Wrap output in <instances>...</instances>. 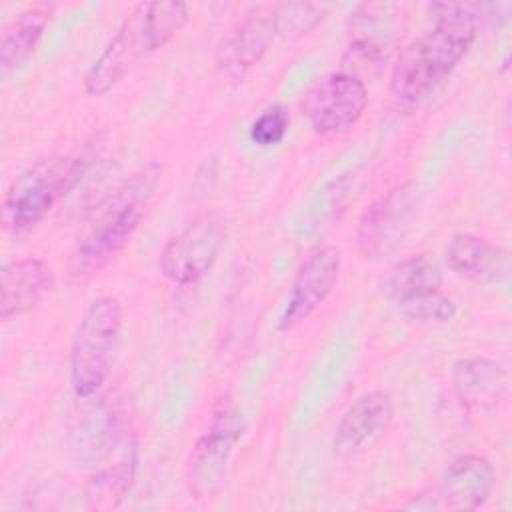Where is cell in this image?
<instances>
[{"instance_id":"1","label":"cell","mask_w":512,"mask_h":512,"mask_svg":"<svg viewBox=\"0 0 512 512\" xmlns=\"http://www.w3.org/2000/svg\"><path fill=\"white\" fill-rule=\"evenodd\" d=\"M434 26L396 58L390 92L406 106L420 102L446 80L476 40L478 16L462 4H434Z\"/></svg>"},{"instance_id":"2","label":"cell","mask_w":512,"mask_h":512,"mask_svg":"<svg viewBox=\"0 0 512 512\" xmlns=\"http://www.w3.org/2000/svg\"><path fill=\"white\" fill-rule=\"evenodd\" d=\"M188 20L190 8L180 0L136 4L84 74V92L102 96L112 90L142 58L164 48Z\"/></svg>"},{"instance_id":"3","label":"cell","mask_w":512,"mask_h":512,"mask_svg":"<svg viewBox=\"0 0 512 512\" xmlns=\"http://www.w3.org/2000/svg\"><path fill=\"white\" fill-rule=\"evenodd\" d=\"M162 178V166L148 162L112 190L90 214L76 246V270L96 272L114 260L138 230Z\"/></svg>"},{"instance_id":"4","label":"cell","mask_w":512,"mask_h":512,"mask_svg":"<svg viewBox=\"0 0 512 512\" xmlns=\"http://www.w3.org/2000/svg\"><path fill=\"white\" fill-rule=\"evenodd\" d=\"M122 316L116 296H100L86 308L70 348V384L78 398L94 396L108 380Z\"/></svg>"},{"instance_id":"5","label":"cell","mask_w":512,"mask_h":512,"mask_svg":"<svg viewBox=\"0 0 512 512\" xmlns=\"http://www.w3.org/2000/svg\"><path fill=\"white\" fill-rule=\"evenodd\" d=\"M82 172L84 162L72 156L38 162L8 188L4 224L16 234L32 230L76 186Z\"/></svg>"},{"instance_id":"6","label":"cell","mask_w":512,"mask_h":512,"mask_svg":"<svg viewBox=\"0 0 512 512\" xmlns=\"http://www.w3.org/2000/svg\"><path fill=\"white\" fill-rule=\"evenodd\" d=\"M242 434L244 418L238 406L220 402L186 460V484L194 498H212L216 494Z\"/></svg>"},{"instance_id":"7","label":"cell","mask_w":512,"mask_h":512,"mask_svg":"<svg viewBox=\"0 0 512 512\" xmlns=\"http://www.w3.org/2000/svg\"><path fill=\"white\" fill-rule=\"evenodd\" d=\"M224 240L226 224L222 216L204 212L164 244L158 256V268L172 284H196L214 268Z\"/></svg>"},{"instance_id":"8","label":"cell","mask_w":512,"mask_h":512,"mask_svg":"<svg viewBox=\"0 0 512 512\" xmlns=\"http://www.w3.org/2000/svg\"><path fill=\"white\" fill-rule=\"evenodd\" d=\"M384 292L408 318L450 322L456 316V304L442 294L440 266L426 254L396 262L384 280Z\"/></svg>"},{"instance_id":"9","label":"cell","mask_w":512,"mask_h":512,"mask_svg":"<svg viewBox=\"0 0 512 512\" xmlns=\"http://www.w3.org/2000/svg\"><path fill=\"white\" fill-rule=\"evenodd\" d=\"M422 204L418 182L406 180L370 202L358 218L356 242L364 256L378 258L396 248Z\"/></svg>"},{"instance_id":"10","label":"cell","mask_w":512,"mask_h":512,"mask_svg":"<svg viewBox=\"0 0 512 512\" xmlns=\"http://www.w3.org/2000/svg\"><path fill=\"white\" fill-rule=\"evenodd\" d=\"M366 106V82L342 70L318 80L302 102L310 128L320 136H334L350 130L358 124Z\"/></svg>"},{"instance_id":"11","label":"cell","mask_w":512,"mask_h":512,"mask_svg":"<svg viewBox=\"0 0 512 512\" xmlns=\"http://www.w3.org/2000/svg\"><path fill=\"white\" fill-rule=\"evenodd\" d=\"M138 466V436L124 422H112L106 430L104 452L90 474L84 494L92 510L116 508L130 492Z\"/></svg>"},{"instance_id":"12","label":"cell","mask_w":512,"mask_h":512,"mask_svg":"<svg viewBox=\"0 0 512 512\" xmlns=\"http://www.w3.org/2000/svg\"><path fill=\"white\" fill-rule=\"evenodd\" d=\"M342 254L336 246H320L310 252L290 286L286 306L278 318V332H288L316 312L334 292L340 278Z\"/></svg>"},{"instance_id":"13","label":"cell","mask_w":512,"mask_h":512,"mask_svg":"<svg viewBox=\"0 0 512 512\" xmlns=\"http://www.w3.org/2000/svg\"><path fill=\"white\" fill-rule=\"evenodd\" d=\"M394 416V404L388 392L372 390L352 402L340 416L334 436V456L346 460L376 446L388 432Z\"/></svg>"},{"instance_id":"14","label":"cell","mask_w":512,"mask_h":512,"mask_svg":"<svg viewBox=\"0 0 512 512\" xmlns=\"http://www.w3.org/2000/svg\"><path fill=\"white\" fill-rule=\"evenodd\" d=\"M494 488L492 462L480 454H460L440 474L428 508L476 510L490 500Z\"/></svg>"},{"instance_id":"15","label":"cell","mask_w":512,"mask_h":512,"mask_svg":"<svg viewBox=\"0 0 512 512\" xmlns=\"http://www.w3.org/2000/svg\"><path fill=\"white\" fill-rule=\"evenodd\" d=\"M278 38L276 4L252 6L220 42L216 58L226 70L244 72L256 66Z\"/></svg>"},{"instance_id":"16","label":"cell","mask_w":512,"mask_h":512,"mask_svg":"<svg viewBox=\"0 0 512 512\" xmlns=\"http://www.w3.org/2000/svg\"><path fill=\"white\" fill-rule=\"evenodd\" d=\"M54 288V272L42 258H20L0 272V318L10 320L34 310Z\"/></svg>"},{"instance_id":"17","label":"cell","mask_w":512,"mask_h":512,"mask_svg":"<svg viewBox=\"0 0 512 512\" xmlns=\"http://www.w3.org/2000/svg\"><path fill=\"white\" fill-rule=\"evenodd\" d=\"M446 262L452 272L478 286H492L508 276V252L486 238L458 232L448 240Z\"/></svg>"},{"instance_id":"18","label":"cell","mask_w":512,"mask_h":512,"mask_svg":"<svg viewBox=\"0 0 512 512\" xmlns=\"http://www.w3.org/2000/svg\"><path fill=\"white\" fill-rule=\"evenodd\" d=\"M452 386L468 412H482L502 400L508 388V374L486 356H466L452 364Z\"/></svg>"},{"instance_id":"19","label":"cell","mask_w":512,"mask_h":512,"mask_svg":"<svg viewBox=\"0 0 512 512\" xmlns=\"http://www.w3.org/2000/svg\"><path fill=\"white\" fill-rule=\"evenodd\" d=\"M50 20V12L44 8H28L4 30L0 40V68L8 74L20 66L36 50L44 28Z\"/></svg>"},{"instance_id":"20","label":"cell","mask_w":512,"mask_h":512,"mask_svg":"<svg viewBox=\"0 0 512 512\" xmlns=\"http://www.w3.org/2000/svg\"><path fill=\"white\" fill-rule=\"evenodd\" d=\"M330 6L320 2H284L276 4L278 38L296 40L314 30L328 14Z\"/></svg>"},{"instance_id":"21","label":"cell","mask_w":512,"mask_h":512,"mask_svg":"<svg viewBox=\"0 0 512 512\" xmlns=\"http://www.w3.org/2000/svg\"><path fill=\"white\" fill-rule=\"evenodd\" d=\"M290 126V114L284 106L274 104L260 112L250 126V140L258 146H274L284 140Z\"/></svg>"}]
</instances>
